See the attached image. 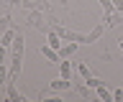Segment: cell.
I'll return each mask as SVG.
<instances>
[{
	"label": "cell",
	"mask_w": 123,
	"mask_h": 102,
	"mask_svg": "<svg viewBox=\"0 0 123 102\" xmlns=\"http://www.w3.org/2000/svg\"><path fill=\"white\" fill-rule=\"evenodd\" d=\"M10 66H8V71H10V79H18V74H21L23 69V51H10Z\"/></svg>",
	"instance_id": "obj_1"
},
{
	"label": "cell",
	"mask_w": 123,
	"mask_h": 102,
	"mask_svg": "<svg viewBox=\"0 0 123 102\" xmlns=\"http://www.w3.org/2000/svg\"><path fill=\"white\" fill-rule=\"evenodd\" d=\"M5 94H8V100H13V102H23V94L15 89V79L5 82Z\"/></svg>",
	"instance_id": "obj_2"
},
{
	"label": "cell",
	"mask_w": 123,
	"mask_h": 102,
	"mask_svg": "<svg viewBox=\"0 0 123 102\" xmlns=\"http://www.w3.org/2000/svg\"><path fill=\"white\" fill-rule=\"evenodd\" d=\"M77 48H80V43H77V41H67V43H62L59 56H62V59H69V56L77 54Z\"/></svg>",
	"instance_id": "obj_3"
},
{
	"label": "cell",
	"mask_w": 123,
	"mask_h": 102,
	"mask_svg": "<svg viewBox=\"0 0 123 102\" xmlns=\"http://www.w3.org/2000/svg\"><path fill=\"white\" fill-rule=\"evenodd\" d=\"M41 13H44V10H31V16H28V23L33 26V28H46V23H44V18H41Z\"/></svg>",
	"instance_id": "obj_4"
},
{
	"label": "cell",
	"mask_w": 123,
	"mask_h": 102,
	"mask_svg": "<svg viewBox=\"0 0 123 102\" xmlns=\"http://www.w3.org/2000/svg\"><path fill=\"white\" fill-rule=\"evenodd\" d=\"M41 54H44V56H46V59H49L51 64H59V61H62L59 51H56V48H51L49 43H46V46H41Z\"/></svg>",
	"instance_id": "obj_5"
},
{
	"label": "cell",
	"mask_w": 123,
	"mask_h": 102,
	"mask_svg": "<svg viewBox=\"0 0 123 102\" xmlns=\"http://www.w3.org/2000/svg\"><path fill=\"white\" fill-rule=\"evenodd\" d=\"M69 87H72V79H64V77H59V79H54V82H51V89H54V92H67Z\"/></svg>",
	"instance_id": "obj_6"
},
{
	"label": "cell",
	"mask_w": 123,
	"mask_h": 102,
	"mask_svg": "<svg viewBox=\"0 0 123 102\" xmlns=\"http://www.w3.org/2000/svg\"><path fill=\"white\" fill-rule=\"evenodd\" d=\"M15 36H18V33H15V28H8V31L0 36V46L10 48V43H13V38H15Z\"/></svg>",
	"instance_id": "obj_7"
},
{
	"label": "cell",
	"mask_w": 123,
	"mask_h": 102,
	"mask_svg": "<svg viewBox=\"0 0 123 102\" xmlns=\"http://www.w3.org/2000/svg\"><path fill=\"white\" fill-rule=\"evenodd\" d=\"M100 36H103V23H100V26H95V28H92V31L85 36V41H82V43H95Z\"/></svg>",
	"instance_id": "obj_8"
},
{
	"label": "cell",
	"mask_w": 123,
	"mask_h": 102,
	"mask_svg": "<svg viewBox=\"0 0 123 102\" xmlns=\"http://www.w3.org/2000/svg\"><path fill=\"white\" fill-rule=\"evenodd\" d=\"M95 92H98V97H100L103 102H113V92H110V89L105 87V82H103L100 87H95Z\"/></svg>",
	"instance_id": "obj_9"
},
{
	"label": "cell",
	"mask_w": 123,
	"mask_h": 102,
	"mask_svg": "<svg viewBox=\"0 0 123 102\" xmlns=\"http://www.w3.org/2000/svg\"><path fill=\"white\" fill-rule=\"evenodd\" d=\"M46 41H49V46H51V48H56V51L62 48V38H59V33L54 31V28L49 31V36H46Z\"/></svg>",
	"instance_id": "obj_10"
},
{
	"label": "cell",
	"mask_w": 123,
	"mask_h": 102,
	"mask_svg": "<svg viewBox=\"0 0 123 102\" xmlns=\"http://www.w3.org/2000/svg\"><path fill=\"white\" fill-rule=\"evenodd\" d=\"M100 5H103V13H105V18H110L113 13H118V8L113 5V0H100Z\"/></svg>",
	"instance_id": "obj_11"
},
{
	"label": "cell",
	"mask_w": 123,
	"mask_h": 102,
	"mask_svg": "<svg viewBox=\"0 0 123 102\" xmlns=\"http://www.w3.org/2000/svg\"><path fill=\"white\" fill-rule=\"evenodd\" d=\"M59 69H62V77H64V79H72V66H69L67 59H62V61H59Z\"/></svg>",
	"instance_id": "obj_12"
},
{
	"label": "cell",
	"mask_w": 123,
	"mask_h": 102,
	"mask_svg": "<svg viewBox=\"0 0 123 102\" xmlns=\"http://www.w3.org/2000/svg\"><path fill=\"white\" fill-rule=\"evenodd\" d=\"M8 79H10V71H8V66H5V64H0V87L5 84Z\"/></svg>",
	"instance_id": "obj_13"
},
{
	"label": "cell",
	"mask_w": 123,
	"mask_h": 102,
	"mask_svg": "<svg viewBox=\"0 0 123 102\" xmlns=\"http://www.w3.org/2000/svg\"><path fill=\"white\" fill-rule=\"evenodd\" d=\"M10 21H13L10 16H3V18H0V36H3L8 28H10Z\"/></svg>",
	"instance_id": "obj_14"
},
{
	"label": "cell",
	"mask_w": 123,
	"mask_h": 102,
	"mask_svg": "<svg viewBox=\"0 0 123 102\" xmlns=\"http://www.w3.org/2000/svg\"><path fill=\"white\" fill-rule=\"evenodd\" d=\"M77 74H80L82 79H87V77H90V69H87V64H82V61L77 64Z\"/></svg>",
	"instance_id": "obj_15"
},
{
	"label": "cell",
	"mask_w": 123,
	"mask_h": 102,
	"mask_svg": "<svg viewBox=\"0 0 123 102\" xmlns=\"http://www.w3.org/2000/svg\"><path fill=\"white\" fill-rule=\"evenodd\" d=\"M85 84H87V87H92V89H95V87H100V84H103V79H98V77H92V74H90V77L85 79Z\"/></svg>",
	"instance_id": "obj_16"
},
{
	"label": "cell",
	"mask_w": 123,
	"mask_h": 102,
	"mask_svg": "<svg viewBox=\"0 0 123 102\" xmlns=\"http://www.w3.org/2000/svg\"><path fill=\"white\" fill-rule=\"evenodd\" d=\"M36 3H38V10H44V13H49V10H51L49 0H36Z\"/></svg>",
	"instance_id": "obj_17"
},
{
	"label": "cell",
	"mask_w": 123,
	"mask_h": 102,
	"mask_svg": "<svg viewBox=\"0 0 123 102\" xmlns=\"http://www.w3.org/2000/svg\"><path fill=\"white\" fill-rule=\"evenodd\" d=\"M5 61H8V48L0 46V64H5Z\"/></svg>",
	"instance_id": "obj_18"
},
{
	"label": "cell",
	"mask_w": 123,
	"mask_h": 102,
	"mask_svg": "<svg viewBox=\"0 0 123 102\" xmlns=\"http://www.w3.org/2000/svg\"><path fill=\"white\" fill-rule=\"evenodd\" d=\"M113 100L115 102H123V89H115V92H113Z\"/></svg>",
	"instance_id": "obj_19"
},
{
	"label": "cell",
	"mask_w": 123,
	"mask_h": 102,
	"mask_svg": "<svg viewBox=\"0 0 123 102\" xmlns=\"http://www.w3.org/2000/svg\"><path fill=\"white\" fill-rule=\"evenodd\" d=\"M113 5H115V8H118V10L123 13V0H113Z\"/></svg>",
	"instance_id": "obj_20"
},
{
	"label": "cell",
	"mask_w": 123,
	"mask_h": 102,
	"mask_svg": "<svg viewBox=\"0 0 123 102\" xmlns=\"http://www.w3.org/2000/svg\"><path fill=\"white\" fill-rule=\"evenodd\" d=\"M121 48H123V41H121Z\"/></svg>",
	"instance_id": "obj_21"
}]
</instances>
